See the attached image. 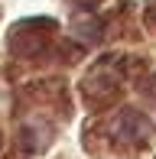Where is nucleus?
Returning <instances> with one entry per match:
<instances>
[{
    "instance_id": "obj_1",
    "label": "nucleus",
    "mask_w": 156,
    "mask_h": 159,
    "mask_svg": "<svg viewBox=\"0 0 156 159\" xmlns=\"http://www.w3.org/2000/svg\"><path fill=\"white\" fill-rule=\"evenodd\" d=\"M49 33H52V23H20V30L10 33V49L16 55H36L42 52V46L49 42Z\"/></svg>"
},
{
    "instance_id": "obj_2",
    "label": "nucleus",
    "mask_w": 156,
    "mask_h": 159,
    "mask_svg": "<svg viewBox=\"0 0 156 159\" xmlns=\"http://www.w3.org/2000/svg\"><path fill=\"white\" fill-rule=\"evenodd\" d=\"M150 124H146L140 114H133V111H127V114H120V120L114 124V140L120 143H130V146H137V143H143L146 136H150Z\"/></svg>"
},
{
    "instance_id": "obj_3",
    "label": "nucleus",
    "mask_w": 156,
    "mask_h": 159,
    "mask_svg": "<svg viewBox=\"0 0 156 159\" xmlns=\"http://www.w3.org/2000/svg\"><path fill=\"white\" fill-rule=\"evenodd\" d=\"M150 16H153V20H156V3H153V7H150Z\"/></svg>"
}]
</instances>
